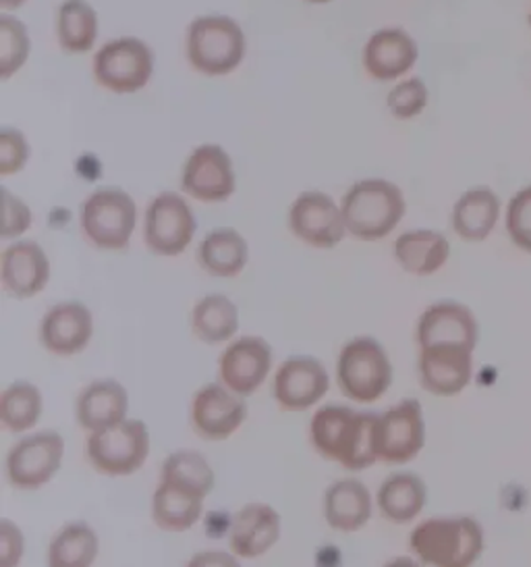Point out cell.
<instances>
[{"instance_id": "obj_1", "label": "cell", "mask_w": 531, "mask_h": 567, "mask_svg": "<svg viewBox=\"0 0 531 567\" xmlns=\"http://www.w3.org/2000/svg\"><path fill=\"white\" fill-rule=\"evenodd\" d=\"M376 420L378 414L357 412L341 403L322 405L310 422L312 447L348 472H362L378 462L374 450Z\"/></svg>"}, {"instance_id": "obj_2", "label": "cell", "mask_w": 531, "mask_h": 567, "mask_svg": "<svg viewBox=\"0 0 531 567\" xmlns=\"http://www.w3.org/2000/svg\"><path fill=\"white\" fill-rule=\"evenodd\" d=\"M483 547V528L476 517H430L409 534V549L421 566L473 567Z\"/></svg>"}, {"instance_id": "obj_3", "label": "cell", "mask_w": 531, "mask_h": 567, "mask_svg": "<svg viewBox=\"0 0 531 567\" xmlns=\"http://www.w3.org/2000/svg\"><path fill=\"white\" fill-rule=\"evenodd\" d=\"M343 218L348 234L364 241H376L400 223L405 198L397 185L386 179H364L343 196Z\"/></svg>"}, {"instance_id": "obj_4", "label": "cell", "mask_w": 531, "mask_h": 567, "mask_svg": "<svg viewBox=\"0 0 531 567\" xmlns=\"http://www.w3.org/2000/svg\"><path fill=\"white\" fill-rule=\"evenodd\" d=\"M336 383L341 393L355 403H374L393 384V364L381 341L355 337L343 346L336 362Z\"/></svg>"}, {"instance_id": "obj_5", "label": "cell", "mask_w": 531, "mask_h": 567, "mask_svg": "<svg viewBox=\"0 0 531 567\" xmlns=\"http://www.w3.org/2000/svg\"><path fill=\"white\" fill-rule=\"evenodd\" d=\"M246 56V35L241 25L227 16H204L194 19L187 32V59L191 68L218 78L227 75Z\"/></svg>"}, {"instance_id": "obj_6", "label": "cell", "mask_w": 531, "mask_h": 567, "mask_svg": "<svg viewBox=\"0 0 531 567\" xmlns=\"http://www.w3.org/2000/svg\"><path fill=\"white\" fill-rule=\"evenodd\" d=\"M85 455L92 467L111 478L139 472L149 455V431L144 420L127 417L113 429L87 434Z\"/></svg>"}, {"instance_id": "obj_7", "label": "cell", "mask_w": 531, "mask_h": 567, "mask_svg": "<svg viewBox=\"0 0 531 567\" xmlns=\"http://www.w3.org/2000/svg\"><path fill=\"white\" fill-rule=\"evenodd\" d=\"M80 223L85 237L100 250H123L129 246L137 208L127 192L106 187L83 202Z\"/></svg>"}, {"instance_id": "obj_8", "label": "cell", "mask_w": 531, "mask_h": 567, "mask_svg": "<svg viewBox=\"0 0 531 567\" xmlns=\"http://www.w3.org/2000/svg\"><path fill=\"white\" fill-rule=\"evenodd\" d=\"M65 439L56 431L25 434L7 453V481L17 491H38L63 466Z\"/></svg>"}, {"instance_id": "obj_9", "label": "cell", "mask_w": 531, "mask_h": 567, "mask_svg": "<svg viewBox=\"0 0 531 567\" xmlns=\"http://www.w3.org/2000/svg\"><path fill=\"white\" fill-rule=\"evenodd\" d=\"M426 445V420L417 400L398 401L378 414L374 429V450L378 462L403 466L414 462Z\"/></svg>"}, {"instance_id": "obj_10", "label": "cell", "mask_w": 531, "mask_h": 567, "mask_svg": "<svg viewBox=\"0 0 531 567\" xmlns=\"http://www.w3.org/2000/svg\"><path fill=\"white\" fill-rule=\"evenodd\" d=\"M154 73V52L137 38L106 42L94 56V78L115 94H133L148 85Z\"/></svg>"}, {"instance_id": "obj_11", "label": "cell", "mask_w": 531, "mask_h": 567, "mask_svg": "<svg viewBox=\"0 0 531 567\" xmlns=\"http://www.w3.org/2000/svg\"><path fill=\"white\" fill-rule=\"evenodd\" d=\"M196 235V217L189 204L175 192H165L149 202L144 223L146 246L158 256H179Z\"/></svg>"}, {"instance_id": "obj_12", "label": "cell", "mask_w": 531, "mask_h": 567, "mask_svg": "<svg viewBox=\"0 0 531 567\" xmlns=\"http://www.w3.org/2000/svg\"><path fill=\"white\" fill-rule=\"evenodd\" d=\"M331 389L326 367L312 355H293L284 360L272 383V393L284 412H308Z\"/></svg>"}, {"instance_id": "obj_13", "label": "cell", "mask_w": 531, "mask_h": 567, "mask_svg": "<svg viewBox=\"0 0 531 567\" xmlns=\"http://www.w3.org/2000/svg\"><path fill=\"white\" fill-rule=\"evenodd\" d=\"M246 398L235 395L222 383H208L199 386L191 400V426L204 441H227L237 433L246 417Z\"/></svg>"}, {"instance_id": "obj_14", "label": "cell", "mask_w": 531, "mask_h": 567, "mask_svg": "<svg viewBox=\"0 0 531 567\" xmlns=\"http://www.w3.org/2000/svg\"><path fill=\"white\" fill-rule=\"evenodd\" d=\"M272 348L262 337H239L229 343L218 360L220 383L235 395L249 398L266 383L272 370Z\"/></svg>"}, {"instance_id": "obj_15", "label": "cell", "mask_w": 531, "mask_h": 567, "mask_svg": "<svg viewBox=\"0 0 531 567\" xmlns=\"http://www.w3.org/2000/svg\"><path fill=\"white\" fill-rule=\"evenodd\" d=\"M289 227L303 244L329 250L347 234L343 210L322 192H303L289 210Z\"/></svg>"}, {"instance_id": "obj_16", "label": "cell", "mask_w": 531, "mask_h": 567, "mask_svg": "<svg viewBox=\"0 0 531 567\" xmlns=\"http://www.w3.org/2000/svg\"><path fill=\"white\" fill-rule=\"evenodd\" d=\"M473 351L465 346L419 348L417 377L421 386L436 398H455L473 379Z\"/></svg>"}, {"instance_id": "obj_17", "label": "cell", "mask_w": 531, "mask_h": 567, "mask_svg": "<svg viewBox=\"0 0 531 567\" xmlns=\"http://www.w3.org/2000/svg\"><path fill=\"white\" fill-rule=\"evenodd\" d=\"M208 495L210 491L199 484L160 474L152 497V519L165 533H187L198 524Z\"/></svg>"}, {"instance_id": "obj_18", "label": "cell", "mask_w": 531, "mask_h": 567, "mask_svg": "<svg viewBox=\"0 0 531 567\" xmlns=\"http://www.w3.org/2000/svg\"><path fill=\"white\" fill-rule=\"evenodd\" d=\"M181 187L199 202L229 200L235 192L231 156L216 144L199 146L183 167Z\"/></svg>"}, {"instance_id": "obj_19", "label": "cell", "mask_w": 531, "mask_h": 567, "mask_svg": "<svg viewBox=\"0 0 531 567\" xmlns=\"http://www.w3.org/2000/svg\"><path fill=\"white\" fill-rule=\"evenodd\" d=\"M478 320L473 312L459 301H436L417 318L415 341L417 348L428 346H465L476 350L478 346Z\"/></svg>"}, {"instance_id": "obj_20", "label": "cell", "mask_w": 531, "mask_h": 567, "mask_svg": "<svg viewBox=\"0 0 531 567\" xmlns=\"http://www.w3.org/2000/svg\"><path fill=\"white\" fill-rule=\"evenodd\" d=\"M94 337V317L82 301H61L52 306L40 322L42 348L59 355L71 358L82 353Z\"/></svg>"}, {"instance_id": "obj_21", "label": "cell", "mask_w": 531, "mask_h": 567, "mask_svg": "<svg viewBox=\"0 0 531 567\" xmlns=\"http://www.w3.org/2000/svg\"><path fill=\"white\" fill-rule=\"evenodd\" d=\"M282 534V517L268 503H248L231 519L229 547L239 559H258L272 549Z\"/></svg>"}, {"instance_id": "obj_22", "label": "cell", "mask_w": 531, "mask_h": 567, "mask_svg": "<svg viewBox=\"0 0 531 567\" xmlns=\"http://www.w3.org/2000/svg\"><path fill=\"white\" fill-rule=\"evenodd\" d=\"M0 279L4 291L15 300H30L49 285L46 251L35 241H17L2 251Z\"/></svg>"}, {"instance_id": "obj_23", "label": "cell", "mask_w": 531, "mask_h": 567, "mask_svg": "<svg viewBox=\"0 0 531 567\" xmlns=\"http://www.w3.org/2000/svg\"><path fill=\"white\" fill-rule=\"evenodd\" d=\"M129 393L115 379H102L83 386L75 401L77 424L87 433L113 429L127 420Z\"/></svg>"}, {"instance_id": "obj_24", "label": "cell", "mask_w": 531, "mask_h": 567, "mask_svg": "<svg viewBox=\"0 0 531 567\" xmlns=\"http://www.w3.org/2000/svg\"><path fill=\"white\" fill-rule=\"evenodd\" d=\"M419 56L414 38L405 30L386 28L367 40L364 68L378 82H393L414 68Z\"/></svg>"}, {"instance_id": "obj_25", "label": "cell", "mask_w": 531, "mask_h": 567, "mask_svg": "<svg viewBox=\"0 0 531 567\" xmlns=\"http://www.w3.org/2000/svg\"><path fill=\"white\" fill-rule=\"evenodd\" d=\"M372 507L369 491L355 478L336 481L324 493V519L339 533L362 530L372 517Z\"/></svg>"}, {"instance_id": "obj_26", "label": "cell", "mask_w": 531, "mask_h": 567, "mask_svg": "<svg viewBox=\"0 0 531 567\" xmlns=\"http://www.w3.org/2000/svg\"><path fill=\"white\" fill-rule=\"evenodd\" d=\"M500 217V198L490 187L467 189L452 206V231L464 241L480 244L488 239Z\"/></svg>"}, {"instance_id": "obj_27", "label": "cell", "mask_w": 531, "mask_h": 567, "mask_svg": "<svg viewBox=\"0 0 531 567\" xmlns=\"http://www.w3.org/2000/svg\"><path fill=\"white\" fill-rule=\"evenodd\" d=\"M428 501L426 483L414 472H395L381 484L376 505L393 524H409L424 512Z\"/></svg>"}, {"instance_id": "obj_28", "label": "cell", "mask_w": 531, "mask_h": 567, "mask_svg": "<svg viewBox=\"0 0 531 567\" xmlns=\"http://www.w3.org/2000/svg\"><path fill=\"white\" fill-rule=\"evenodd\" d=\"M450 244L447 237L430 229H415L395 241V260L405 272L430 277L447 265Z\"/></svg>"}, {"instance_id": "obj_29", "label": "cell", "mask_w": 531, "mask_h": 567, "mask_svg": "<svg viewBox=\"0 0 531 567\" xmlns=\"http://www.w3.org/2000/svg\"><path fill=\"white\" fill-rule=\"evenodd\" d=\"M249 260L248 241L235 229L222 227L204 237L199 244L198 262L210 277L232 279L237 277Z\"/></svg>"}, {"instance_id": "obj_30", "label": "cell", "mask_w": 531, "mask_h": 567, "mask_svg": "<svg viewBox=\"0 0 531 567\" xmlns=\"http://www.w3.org/2000/svg\"><path fill=\"white\" fill-rule=\"evenodd\" d=\"M100 553V538L87 522H69L52 536L46 567H92Z\"/></svg>"}, {"instance_id": "obj_31", "label": "cell", "mask_w": 531, "mask_h": 567, "mask_svg": "<svg viewBox=\"0 0 531 567\" xmlns=\"http://www.w3.org/2000/svg\"><path fill=\"white\" fill-rule=\"evenodd\" d=\"M191 331L206 346L227 343L239 331V310L227 296L210 293L194 306Z\"/></svg>"}, {"instance_id": "obj_32", "label": "cell", "mask_w": 531, "mask_h": 567, "mask_svg": "<svg viewBox=\"0 0 531 567\" xmlns=\"http://www.w3.org/2000/svg\"><path fill=\"white\" fill-rule=\"evenodd\" d=\"M44 410L40 389L28 381L9 384L0 395V422L4 431L23 434L32 431Z\"/></svg>"}, {"instance_id": "obj_33", "label": "cell", "mask_w": 531, "mask_h": 567, "mask_svg": "<svg viewBox=\"0 0 531 567\" xmlns=\"http://www.w3.org/2000/svg\"><path fill=\"white\" fill-rule=\"evenodd\" d=\"M59 42L66 52L92 51L98 35V16L87 0H65L56 19Z\"/></svg>"}, {"instance_id": "obj_34", "label": "cell", "mask_w": 531, "mask_h": 567, "mask_svg": "<svg viewBox=\"0 0 531 567\" xmlns=\"http://www.w3.org/2000/svg\"><path fill=\"white\" fill-rule=\"evenodd\" d=\"M30 54V35L25 25L11 16L0 18V80H11V75L25 65Z\"/></svg>"}, {"instance_id": "obj_35", "label": "cell", "mask_w": 531, "mask_h": 567, "mask_svg": "<svg viewBox=\"0 0 531 567\" xmlns=\"http://www.w3.org/2000/svg\"><path fill=\"white\" fill-rule=\"evenodd\" d=\"M504 227L514 246L531 254V185L519 189L509 200Z\"/></svg>"}, {"instance_id": "obj_36", "label": "cell", "mask_w": 531, "mask_h": 567, "mask_svg": "<svg viewBox=\"0 0 531 567\" xmlns=\"http://www.w3.org/2000/svg\"><path fill=\"white\" fill-rule=\"evenodd\" d=\"M386 104H388V111L393 113V117H417L428 104V87L419 78L405 80L388 92Z\"/></svg>"}, {"instance_id": "obj_37", "label": "cell", "mask_w": 531, "mask_h": 567, "mask_svg": "<svg viewBox=\"0 0 531 567\" xmlns=\"http://www.w3.org/2000/svg\"><path fill=\"white\" fill-rule=\"evenodd\" d=\"M30 158L28 142L21 132L13 127H2L0 132V175H13L25 167Z\"/></svg>"}, {"instance_id": "obj_38", "label": "cell", "mask_w": 531, "mask_h": 567, "mask_svg": "<svg viewBox=\"0 0 531 567\" xmlns=\"http://www.w3.org/2000/svg\"><path fill=\"white\" fill-rule=\"evenodd\" d=\"M0 196H2V229H0V237L2 239H11V237H19L25 234L32 225V210L30 206L23 200H19L13 196L7 187H0Z\"/></svg>"}, {"instance_id": "obj_39", "label": "cell", "mask_w": 531, "mask_h": 567, "mask_svg": "<svg viewBox=\"0 0 531 567\" xmlns=\"http://www.w3.org/2000/svg\"><path fill=\"white\" fill-rule=\"evenodd\" d=\"M25 555V538L11 519L0 522V567H19Z\"/></svg>"}, {"instance_id": "obj_40", "label": "cell", "mask_w": 531, "mask_h": 567, "mask_svg": "<svg viewBox=\"0 0 531 567\" xmlns=\"http://www.w3.org/2000/svg\"><path fill=\"white\" fill-rule=\"evenodd\" d=\"M185 567H241L239 557L227 550H201Z\"/></svg>"}, {"instance_id": "obj_41", "label": "cell", "mask_w": 531, "mask_h": 567, "mask_svg": "<svg viewBox=\"0 0 531 567\" xmlns=\"http://www.w3.org/2000/svg\"><path fill=\"white\" fill-rule=\"evenodd\" d=\"M382 567H421V564L414 557H395L391 561H386Z\"/></svg>"}, {"instance_id": "obj_42", "label": "cell", "mask_w": 531, "mask_h": 567, "mask_svg": "<svg viewBox=\"0 0 531 567\" xmlns=\"http://www.w3.org/2000/svg\"><path fill=\"white\" fill-rule=\"evenodd\" d=\"M25 0H0V9H4V11H11V9H17V7H21Z\"/></svg>"}, {"instance_id": "obj_43", "label": "cell", "mask_w": 531, "mask_h": 567, "mask_svg": "<svg viewBox=\"0 0 531 567\" xmlns=\"http://www.w3.org/2000/svg\"><path fill=\"white\" fill-rule=\"evenodd\" d=\"M310 2H331V0H310Z\"/></svg>"}, {"instance_id": "obj_44", "label": "cell", "mask_w": 531, "mask_h": 567, "mask_svg": "<svg viewBox=\"0 0 531 567\" xmlns=\"http://www.w3.org/2000/svg\"><path fill=\"white\" fill-rule=\"evenodd\" d=\"M530 25H531V7H530Z\"/></svg>"}]
</instances>
